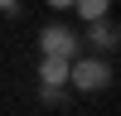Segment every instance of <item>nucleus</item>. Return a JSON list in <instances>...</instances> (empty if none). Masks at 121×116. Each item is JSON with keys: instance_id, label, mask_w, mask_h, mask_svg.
Masks as SVG:
<instances>
[{"instance_id": "obj_1", "label": "nucleus", "mask_w": 121, "mask_h": 116, "mask_svg": "<svg viewBox=\"0 0 121 116\" xmlns=\"http://www.w3.org/2000/svg\"><path fill=\"white\" fill-rule=\"evenodd\" d=\"M112 77H116V68H112V58H107V53H73V58H68V87L82 92V97L107 92Z\"/></svg>"}, {"instance_id": "obj_2", "label": "nucleus", "mask_w": 121, "mask_h": 116, "mask_svg": "<svg viewBox=\"0 0 121 116\" xmlns=\"http://www.w3.org/2000/svg\"><path fill=\"white\" fill-rule=\"evenodd\" d=\"M63 87H68V58L39 53V97L44 102H63Z\"/></svg>"}, {"instance_id": "obj_3", "label": "nucleus", "mask_w": 121, "mask_h": 116, "mask_svg": "<svg viewBox=\"0 0 121 116\" xmlns=\"http://www.w3.org/2000/svg\"><path fill=\"white\" fill-rule=\"evenodd\" d=\"M39 53L73 58V53H78V34H73L68 24H44V29H39Z\"/></svg>"}, {"instance_id": "obj_4", "label": "nucleus", "mask_w": 121, "mask_h": 116, "mask_svg": "<svg viewBox=\"0 0 121 116\" xmlns=\"http://www.w3.org/2000/svg\"><path fill=\"white\" fill-rule=\"evenodd\" d=\"M87 39H92L97 53H116L121 29H116V19H112V15H102V19H87Z\"/></svg>"}, {"instance_id": "obj_5", "label": "nucleus", "mask_w": 121, "mask_h": 116, "mask_svg": "<svg viewBox=\"0 0 121 116\" xmlns=\"http://www.w3.org/2000/svg\"><path fill=\"white\" fill-rule=\"evenodd\" d=\"M73 10L82 19H102V15H112V0H73Z\"/></svg>"}, {"instance_id": "obj_6", "label": "nucleus", "mask_w": 121, "mask_h": 116, "mask_svg": "<svg viewBox=\"0 0 121 116\" xmlns=\"http://www.w3.org/2000/svg\"><path fill=\"white\" fill-rule=\"evenodd\" d=\"M44 5H53V10H73V0H44Z\"/></svg>"}, {"instance_id": "obj_7", "label": "nucleus", "mask_w": 121, "mask_h": 116, "mask_svg": "<svg viewBox=\"0 0 121 116\" xmlns=\"http://www.w3.org/2000/svg\"><path fill=\"white\" fill-rule=\"evenodd\" d=\"M0 10H19V0H0Z\"/></svg>"}]
</instances>
